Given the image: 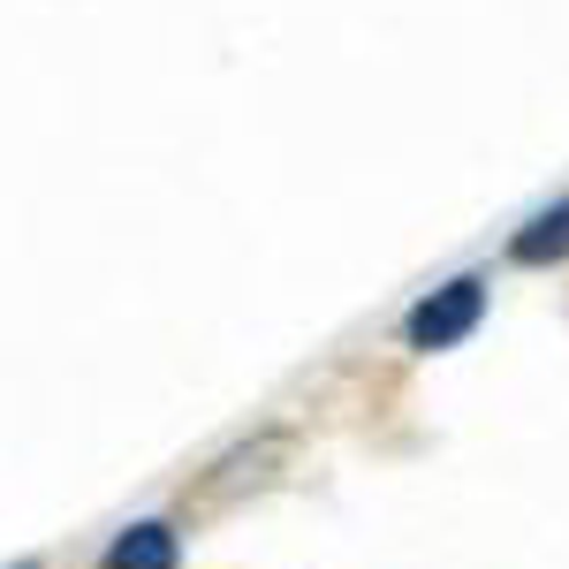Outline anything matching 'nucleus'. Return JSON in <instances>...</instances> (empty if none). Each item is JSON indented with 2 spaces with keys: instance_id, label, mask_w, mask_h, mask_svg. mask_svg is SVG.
<instances>
[{
  "instance_id": "obj_1",
  "label": "nucleus",
  "mask_w": 569,
  "mask_h": 569,
  "mask_svg": "<svg viewBox=\"0 0 569 569\" xmlns=\"http://www.w3.org/2000/svg\"><path fill=\"white\" fill-rule=\"evenodd\" d=\"M479 311H486V281L479 273H463V281H448V289H433L426 305L410 311V350H448V342H463L471 327H479Z\"/></svg>"
},
{
  "instance_id": "obj_2",
  "label": "nucleus",
  "mask_w": 569,
  "mask_h": 569,
  "mask_svg": "<svg viewBox=\"0 0 569 569\" xmlns=\"http://www.w3.org/2000/svg\"><path fill=\"white\" fill-rule=\"evenodd\" d=\"M107 569H176V531L168 525H130L107 547Z\"/></svg>"
},
{
  "instance_id": "obj_3",
  "label": "nucleus",
  "mask_w": 569,
  "mask_h": 569,
  "mask_svg": "<svg viewBox=\"0 0 569 569\" xmlns=\"http://www.w3.org/2000/svg\"><path fill=\"white\" fill-rule=\"evenodd\" d=\"M509 259H517V266L569 259V198H562V206H547V213H531V228L509 243Z\"/></svg>"
}]
</instances>
